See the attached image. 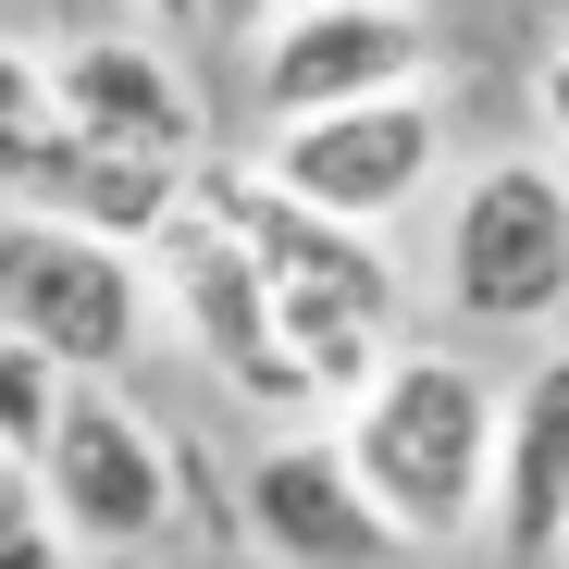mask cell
Returning a JSON list of instances; mask_svg holds the SVG:
<instances>
[{
  "label": "cell",
  "mask_w": 569,
  "mask_h": 569,
  "mask_svg": "<svg viewBox=\"0 0 569 569\" xmlns=\"http://www.w3.org/2000/svg\"><path fill=\"white\" fill-rule=\"evenodd\" d=\"M50 87H62L74 137H100V149L173 161V173L211 161V100H199V74H186V50L149 38V26H87V38H62V50H50Z\"/></svg>",
  "instance_id": "obj_10"
},
{
  "label": "cell",
  "mask_w": 569,
  "mask_h": 569,
  "mask_svg": "<svg viewBox=\"0 0 569 569\" xmlns=\"http://www.w3.org/2000/svg\"><path fill=\"white\" fill-rule=\"evenodd\" d=\"M38 496H50L74 557H149L186 520V470H173V433L124 385H74L50 446H38Z\"/></svg>",
  "instance_id": "obj_6"
},
{
  "label": "cell",
  "mask_w": 569,
  "mask_h": 569,
  "mask_svg": "<svg viewBox=\"0 0 569 569\" xmlns=\"http://www.w3.org/2000/svg\"><path fill=\"white\" fill-rule=\"evenodd\" d=\"M62 397H74V371L50 359V347H26V335H0V446H50V421H62Z\"/></svg>",
  "instance_id": "obj_13"
},
{
  "label": "cell",
  "mask_w": 569,
  "mask_h": 569,
  "mask_svg": "<svg viewBox=\"0 0 569 569\" xmlns=\"http://www.w3.org/2000/svg\"><path fill=\"white\" fill-rule=\"evenodd\" d=\"M446 87V26L409 0H284L248 50V100L260 124H310V112H359V100H409Z\"/></svg>",
  "instance_id": "obj_7"
},
{
  "label": "cell",
  "mask_w": 569,
  "mask_h": 569,
  "mask_svg": "<svg viewBox=\"0 0 569 569\" xmlns=\"http://www.w3.org/2000/svg\"><path fill=\"white\" fill-rule=\"evenodd\" d=\"M236 545H260L272 569H409L421 545L359 496V470L335 433L310 421H284L272 446H248L236 470Z\"/></svg>",
  "instance_id": "obj_9"
},
{
  "label": "cell",
  "mask_w": 569,
  "mask_h": 569,
  "mask_svg": "<svg viewBox=\"0 0 569 569\" xmlns=\"http://www.w3.org/2000/svg\"><path fill=\"white\" fill-rule=\"evenodd\" d=\"M0 569H74L50 496H38V458L26 446H0Z\"/></svg>",
  "instance_id": "obj_14"
},
{
  "label": "cell",
  "mask_w": 569,
  "mask_h": 569,
  "mask_svg": "<svg viewBox=\"0 0 569 569\" xmlns=\"http://www.w3.org/2000/svg\"><path fill=\"white\" fill-rule=\"evenodd\" d=\"M433 298L458 335H545L569 310V161L557 149H496L458 173L446 236H433Z\"/></svg>",
  "instance_id": "obj_3"
},
{
  "label": "cell",
  "mask_w": 569,
  "mask_h": 569,
  "mask_svg": "<svg viewBox=\"0 0 569 569\" xmlns=\"http://www.w3.org/2000/svg\"><path fill=\"white\" fill-rule=\"evenodd\" d=\"M149 260V284H161V322L199 347V371L236 397V409H260L272 433L284 421H322V385L298 371V347H284V322H272V284H260V260H248V236L186 186V211L137 248Z\"/></svg>",
  "instance_id": "obj_4"
},
{
  "label": "cell",
  "mask_w": 569,
  "mask_h": 569,
  "mask_svg": "<svg viewBox=\"0 0 569 569\" xmlns=\"http://www.w3.org/2000/svg\"><path fill=\"white\" fill-rule=\"evenodd\" d=\"M272 13H284V0H199V38H211V50H260Z\"/></svg>",
  "instance_id": "obj_15"
},
{
  "label": "cell",
  "mask_w": 569,
  "mask_h": 569,
  "mask_svg": "<svg viewBox=\"0 0 569 569\" xmlns=\"http://www.w3.org/2000/svg\"><path fill=\"white\" fill-rule=\"evenodd\" d=\"M446 87H409V100H359V112H310V124H260V173L284 199H310L335 223L397 236L433 186H446Z\"/></svg>",
  "instance_id": "obj_8"
},
{
  "label": "cell",
  "mask_w": 569,
  "mask_h": 569,
  "mask_svg": "<svg viewBox=\"0 0 569 569\" xmlns=\"http://www.w3.org/2000/svg\"><path fill=\"white\" fill-rule=\"evenodd\" d=\"M496 397L508 385L470 347H397L335 409V446L359 470V496L385 508L421 557L483 532V496H496Z\"/></svg>",
  "instance_id": "obj_2"
},
{
  "label": "cell",
  "mask_w": 569,
  "mask_h": 569,
  "mask_svg": "<svg viewBox=\"0 0 569 569\" xmlns=\"http://www.w3.org/2000/svg\"><path fill=\"white\" fill-rule=\"evenodd\" d=\"M0 335L50 347L74 385H124L161 335V284L137 248L50 223V211H0Z\"/></svg>",
  "instance_id": "obj_5"
},
{
  "label": "cell",
  "mask_w": 569,
  "mask_h": 569,
  "mask_svg": "<svg viewBox=\"0 0 569 569\" xmlns=\"http://www.w3.org/2000/svg\"><path fill=\"white\" fill-rule=\"evenodd\" d=\"M409 13H433V0H409Z\"/></svg>",
  "instance_id": "obj_19"
},
{
  "label": "cell",
  "mask_w": 569,
  "mask_h": 569,
  "mask_svg": "<svg viewBox=\"0 0 569 569\" xmlns=\"http://www.w3.org/2000/svg\"><path fill=\"white\" fill-rule=\"evenodd\" d=\"M532 13H545V26H569V0H532Z\"/></svg>",
  "instance_id": "obj_18"
},
{
  "label": "cell",
  "mask_w": 569,
  "mask_h": 569,
  "mask_svg": "<svg viewBox=\"0 0 569 569\" xmlns=\"http://www.w3.org/2000/svg\"><path fill=\"white\" fill-rule=\"evenodd\" d=\"M124 13H137L149 38H199V0H124Z\"/></svg>",
  "instance_id": "obj_17"
},
{
  "label": "cell",
  "mask_w": 569,
  "mask_h": 569,
  "mask_svg": "<svg viewBox=\"0 0 569 569\" xmlns=\"http://www.w3.org/2000/svg\"><path fill=\"white\" fill-rule=\"evenodd\" d=\"M186 186H199V199L248 236V260H260V284H272V322H284V347H298V371L322 385V409H347L371 371L409 347V272H397V248L371 236V223H335V211H310V199H284L260 161H223V149L186 173Z\"/></svg>",
  "instance_id": "obj_1"
},
{
  "label": "cell",
  "mask_w": 569,
  "mask_h": 569,
  "mask_svg": "<svg viewBox=\"0 0 569 569\" xmlns=\"http://www.w3.org/2000/svg\"><path fill=\"white\" fill-rule=\"evenodd\" d=\"M532 100H545V137H557V161H569V26H557L545 62H532Z\"/></svg>",
  "instance_id": "obj_16"
},
{
  "label": "cell",
  "mask_w": 569,
  "mask_h": 569,
  "mask_svg": "<svg viewBox=\"0 0 569 569\" xmlns=\"http://www.w3.org/2000/svg\"><path fill=\"white\" fill-rule=\"evenodd\" d=\"M483 545L508 569L569 557V347L520 359L496 397V496H483Z\"/></svg>",
  "instance_id": "obj_11"
},
{
  "label": "cell",
  "mask_w": 569,
  "mask_h": 569,
  "mask_svg": "<svg viewBox=\"0 0 569 569\" xmlns=\"http://www.w3.org/2000/svg\"><path fill=\"white\" fill-rule=\"evenodd\" d=\"M62 161H74V112L50 87V50L38 38H0V199L38 211Z\"/></svg>",
  "instance_id": "obj_12"
}]
</instances>
